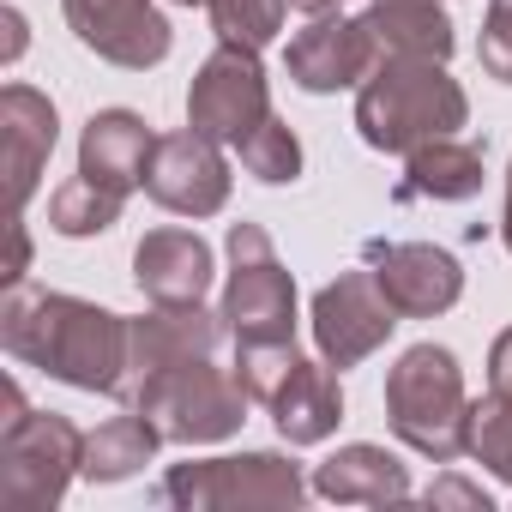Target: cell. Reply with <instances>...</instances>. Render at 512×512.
I'll use <instances>...</instances> for the list:
<instances>
[{
    "label": "cell",
    "mask_w": 512,
    "mask_h": 512,
    "mask_svg": "<svg viewBox=\"0 0 512 512\" xmlns=\"http://www.w3.org/2000/svg\"><path fill=\"white\" fill-rule=\"evenodd\" d=\"M344 368H332L326 356L320 362H296L290 368V380L278 386V398L266 404L272 410V422H278V434L290 440V446H320V440H332L338 434V422H344V380H338Z\"/></svg>",
    "instance_id": "obj_19"
},
{
    "label": "cell",
    "mask_w": 512,
    "mask_h": 512,
    "mask_svg": "<svg viewBox=\"0 0 512 512\" xmlns=\"http://www.w3.org/2000/svg\"><path fill=\"white\" fill-rule=\"evenodd\" d=\"M217 314L235 344H296V278L260 223H229V278Z\"/></svg>",
    "instance_id": "obj_4"
},
{
    "label": "cell",
    "mask_w": 512,
    "mask_h": 512,
    "mask_svg": "<svg viewBox=\"0 0 512 512\" xmlns=\"http://www.w3.org/2000/svg\"><path fill=\"white\" fill-rule=\"evenodd\" d=\"M482 193V145L470 139H428L416 151H404V181L398 199H434V205H458Z\"/></svg>",
    "instance_id": "obj_20"
},
{
    "label": "cell",
    "mask_w": 512,
    "mask_h": 512,
    "mask_svg": "<svg viewBox=\"0 0 512 512\" xmlns=\"http://www.w3.org/2000/svg\"><path fill=\"white\" fill-rule=\"evenodd\" d=\"M362 266H374L386 302L404 320H434L464 296V266L434 241H368Z\"/></svg>",
    "instance_id": "obj_14"
},
{
    "label": "cell",
    "mask_w": 512,
    "mask_h": 512,
    "mask_svg": "<svg viewBox=\"0 0 512 512\" xmlns=\"http://www.w3.org/2000/svg\"><path fill=\"white\" fill-rule=\"evenodd\" d=\"M157 446H163V428L145 410L121 404V416H109L97 434H85V482H127L157 458Z\"/></svg>",
    "instance_id": "obj_22"
},
{
    "label": "cell",
    "mask_w": 512,
    "mask_h": 512,
    "mask_svg": "<svg viewBox=\"0 0 512 512\" xmlns=\"http://www.w3.org/2000/svg\"><path fill=\"white\" fill-rule=\"evenodd\" d=\"M121 205H127V193H115V187H103V181H91V175H73V181H61V187L49 193V229L67 235V241L109 235V229L121 223Z\"/></svg>",
    "instance_id": "obj_23"
},
{
    "label": "cell",
    "mask_w": 512,
    "mask_h": 512,
    "mask_svg": "<svg viewBox=\"0 0 512 512\" xmlns=\"http://www.w3.org/2000/svg\"><path fill=\"white\" fill-rule=\"evenodd\" d=\"M61 139V115L37 85H7L0 91V151H7V193L13 211H25L43 187V169L55 157Z\"/></svg>",
    "instance_id": "obj_16"
},
{
    "label": "cell",
    "mask_w": 512,
    "mask_h": 512,
    "mask_svg": "<svg viewBox=\"0 0 512 512\" xmlns=\"http://www.w3.org/2000/svg\"><path fill=\"white\" fill-rule=\"evenodd\" d=\"M422 500H428L434 512H440V506H464V512H488V494H482L476 482H464V476H434Z\"/></svg>",
    "instance_id": "obj_29"
},
{
    "label": "cell",
    "mask_w": 512,
    "mask_h": 512,
    "mask_svg": "<svg viewBox=\"0 0 512 512\" xmlns=\"http://www.w3.org/2000/svg\"><path fill=\"white\" fill-rule=\"evenodd\" d=\"M464 416H470L464 368L446 344H410L386 368V422L410 452L452 464L464 452Z\"/></svg>",
    "instance_id": "obj_3"
},
{
    "label": "cell",
    "mask_w": 512,
    "mask_h": 512,
    "mask_svg": "<svg viewBox=\"0 0 512 512\" xmlns=\"http://www.w3.org/2000/svg\"><path fill=\"white\" fill-rule=\"evenodd\" d=\"M470 121L464 85L446 73V61L422 55H380L374 73L356 85V133L374 151H416L428 139H452Z\"/></svg>",
    "instance_id": "obj_2"
},
{
    "label": "cell",
    "mask_w": 512,
    "mask_h": 512,
    "mask_svg": "<svg viewBox=\"0 0 512 512\" xmlns=\"http://www.w3.org/2000/svg\"><path fill=\"white\" fill-rule=\"evenodd\" d=\"M314 494L338 500V506H398L410 500V470L398 452L374 446V440H350L338 446L326 464H314Z\"/></svg>",
    "instance_id": "obj_18"
},
{
    "label": "cell",
    "mask_w": 512,
    "mask_h": 512,
    "mask_svg": "<svg viewBox=\"0 0 512 512\" xmlns=\"http://www.w3.org/2000/svg\"><path fill=\"white\" fill-rule=\"evenodd\" d=\"M488 386L494 392H512V326L488 344Z\"/></svg>",
    "instance_id": "obj_32"
},
{
    "label": "cell",
    "mask_w": 512,
    "mask_h": 512,
    "mask_svg": "<svg viewBox=\"0 0 512 512\" xmlns=\"http://www.w3.org/2000/svg\"><path fill=\"white\" fill-rule=\"evenodd\" d=\"M211 278H217L211 241L193 235V229H151L133 247V284L157 308H193V302H205Z\"/></svg>",
    "instance_id": "obj_15"
},
{
    "label": "cell",
    "mask_w": 512,
    "mask_h": 512,
    "mask_svg": "<svg viewBox=\"0 0 512 512\" xmlns=\"http://www.w3.org/2000/svg\"><path fill=\"white\" fill-rule=\"evenodd\" d=\"M266 115H272V79H266L260 49L217 43L187 85V127L217 145H241Z\"/></svg>",
    "instance_id": "obj_8"
},
{
    "label": "cell",
    "mask_w": 512,
    "mask_h": 512,
    "mask_svg": "<svg viewBox=\"0 0 512 512\" xmlns=\"http://www.w3.org/2000/svg\"><path fill=\"white\" fill-rule=\"evenodd\" d=\"M145 193L175 211V217H217L229 205V157L217 139L181 127V133H157L151 169H145Z\"/></svg>",
    "instance_id": "obj_12"
},
{
    "label": "cell",
    "mask_w": 512,
    "mask_h": 512,
    "mask_svg": "<svg viewBox=\"0 0 512 512\" xmlns=\"http://www.w3.org/2000/svg\"><path fill=\"white\" fill-rule=\"evenodd\" d=\"M368 31L380 43V55H422V61H446L458 31L440 0H368Z\"/></svg>",
    "instance_id": "obj_21"
},
{
    "label": "cell",
    "mask_w": 512,
    "mask_h": 512,
    "mask_svg": "<svg viewBox=\"0 0 512 512\" xmlns=\"http://www.w3.org/2000/svg\"><path fill=\"white\" fill-rule=\"evenodd\" d=\"M0 31H7V37H0V61H19L25 55V43H31V31H25V13L19 7H0Z\"/></svg>",
    "instance_id": "obj_31"
},
{
    "label": "cell",
    "mask_w": 512,
    "mask_h": 512,
    "mask_svg": "<svg viewBox=\"0 0 512 512\" xmlns=\"http://www.w3.org/2000/svg\"><path fill=\"white\" fill-rule=\"evenodd\" d=\"M398 308L386 302L374 266H356V272H338L332 284L314 290V308H308V326H314V344L332 368H356L368 362L392 332H398Z\"/></svg>",
    "instance_id": "obj_9"
},
{
    "label": "cell",
    "mask_w": 512,
    "mask_h": 512,
    "mask_svg": "<svg viewBox=\"0 0 512 512\" xmlns=\"http://www.w3.org/2000/svg\"><path fill=\"white\" fill-rule=\"evenodd\" d=\"M476 61L488 79L512 85V0H488L482 13V43H476Z\"/></svg>",
    "instance_id": "obj_28"
},
{
    "label": "cell",
    "mask_w": 512,
    "mask_h": 512,
    "mask_svg": "<svg viewBox=\"0 0 512 512\" xmlns=\"http://www.w3.org/2000/svg\"><path fill=\"white\" fill-rule=\"evenodd\" d=\"M308 476L284 452H235V458H193L157 482V506L181 512H247V506H302Z\"/></svg>",
    "instance_id": "obj_5"
},
{
    "label": "cell",
    "mask_w": 512,
    "mask_h": 512,
    "mask_svg": "<svg viewBox=\"0 0 512 512\" xmlns=\"http://www.w3.org/2000/svg\"><path fill=\"white\" fill-rule=\"evenodd\" d=\"M0 410H7V416H0V428H13L19 416H31V404H25V392H19V380H0Z\"/></svg>",
    "instance_id": "obj_33"
},
{
    "label": "cell",
    "mask_w": 512,
    "mask_h": 512,
    "mask_svg": "<svg viewBox=\"0 0 512 512\" xmlns=\"http://www.w3.org/2000/svg\"><path fill=\"white\" fill-rule=\"evenodd\" d=\"M61 13H67V31L79 37V49H91L97 61L127 67V73H145V67L169 61V49H175V31L151 0H61Z\"/></svg>",
    "instance_id": "obj_11"
},
{
    "label": "cell",
    "mask_w": 512,
    "mask_h": 512,
    "mask_svg": "<svg viewBox=\"0 0 512 512\" xmlns=\"http://www.w3.org/2000/svg\"><path fill=\"white\" fill-rule=\"evenodd\" d=\"M500 241L512 253V163H506V211H500Z\"/></svg>",
    "instance_id": "obj_35"
},
{
    "label": "cell",
    "mask_w": 512,
    "mask_h": 512,
    "mask_svg": "<svg viewBox=\"0 0 512 512\" xmlns=\"http://www.w3.org/2000/svg\"><path fill=\"white\" fill-rule=\"evenodd\" d=\"M205 13H211L217 43L266 49V43H278V31H284L290 0H205Z\"/></svg>",
    "instance_id": "obj_26"
},
{
    "label": "cell",
    "mask_w": 512,
    "mask_h": 512,
    "mask_svg": "<svg viewBox=\"0 0 512 512\" xmlns=\"http://www.w3.org/2000/svg\"><path fill=\"white\" fill-rule=\"evenodd\" d=\"M0 344L13 362L43 368L49 380L73 392H109L127 368V314H109L97 302H79L67 290L7 284L0 296Z\"/></svg>",
    "instance_id": "obj_1"
},
{
    "label": "cell",
    "mask_w": 512,
    "mask_h": 512,
    "mask_svg": "<svg viewBox=\"0 0 512 512\" xmlns=\"http://www.w3.org/2000/svg\"><path fill=\"white\" fill-rule=\"evenodd\" d=\"M338 7H344V0H290V13H308V19H326Z\"/></svg>",
    "instance_id": "obj_34"
},
{
    "label": "cell",
    "mask_w": 512,
    "mask_h": 512,
    "mask_svg": "<svg viewBox=\"0 0 512 512\" xmlns=\"http://www.w3.org/2000/svg\"><path fill=\"white\" fill-rule=\"evenodd\" d=\"M380 61V43L368 31V19H344V13H326L314 25H302L284 49V73L296 91L308 97H332V91H356Z\"/></svg>",
    "instance_id": "obj_13"
},
{
    "label": "cell",
    "mask_w": 512,
    "mask_h": 512,
    "mask_svg": "<svg viewBox=\"0 0 512 512\" xmlns=\"http://www.w3.org/2000/svg\"><path fill=\"white\" fill-rule=\"evenodd\" d=\"M464 458H476L488 476H500L512 488V392H482L470 398V416H464Z\"/></svg>",
    "instance_id": "obj_24"
},
{
    "label": "cell",
    "mask_w": 512,
    "mask_h": 512,
    "mask_svg": "<svg viewBox=\"0 0 512 512\" xmlns=\"http://www.w3.org/2000/svg\"><path fill=\"white\" fill-rule=\"evenodd\" d=\"M175 7H205V0H175Z\"/></svg>",
    "instance_id": "obj_36"
},
{
    "label": "cell",
    "mask_w": 512,
    "mask_h": 512,
    "mask_svg": "<svg viewBox=\"0 0 512 512\" xmlns=\"http://www.w3.org/2000/svg\"><path fill=\"white\" fill-rule=\"evenodd\" d=\"M296 362H302L296 344H235V380L247 386L253 404H272Z\"/></svg>",
    "instance_id": "obj_27"
},
{
    "label": "cell",
    "mask_w": 512,
    "mask_h": 512,
    "mask_svg": "<svg viewBox=\"0 0 512 512\" xmlns=\"http://www.w3.org/2000/svg\"><path fill=\"white\" fill-rule=\"evenodd\" d=\"M85 476V428L61 410H31L0 428V506L7 512H49Z\"/></svg>",
    "instance_id": "obj_6"
},
{
    "label": "cell",
    "mask_w": 512,
    "mask_h": 512,
    "mask_svg": "<svg viewBox=\"0 0 512 512\" xmlns=\"http://www.w3.org/2000/svg\"><path fill=\"white\" fill-rule=\"evenodd\" d=\"M31 272V229H25V211H13L7 223V284H25Z\"/></svg>",
    "instance_id": "obj_30"
},
{
    "label": "cell",
    "mask_w": 512,
    "mask_h": 512,
    "mask_svg": "<svg viewBox=\"0 0 512 512\" xmlns=\"http://www.w3.org/2000/svg\"><path fill=\"white\" fill-rule=\"evenodd\" d=\"M247 404L253 398L235 380V368H217V356H199V362H181L163 380H151L127 410H145L163 428V440H175V446H217L247 422Z\"/></svg>",
    "instance_id": "obj_7"
},
{
    "label": "cell",
    "mask_w": 512,
    "mask_h": 512,
    "mask_svg": "<svg viewBox=\"0 0 512 512\" xmlns=\"http://www.w3.org/2000/svg\"><path fill=\"white\" fill-rule=\"evenodd\" d=\"M235 151H241V169H247L253 181H266V187H290V181L302 175V139L290 133L284 115H266Z\"/></svg>",
    "instance_id": "obj_25"
},
{
    "label": "cell",
    "mask_w": 512,
    "mask_h": 512,
    "mask_svg": "<svg viewBox=\"0 0 512 512\" xmlns=\"http://www.w3.org/2000/svg\"><path fill=\"white\" fill-rule=\"evenodd\" d=\"M151 151H157V133L145 115L133 109H97L79 133V175L115 187V193H133L145 187V169H151Z\"/></svg>",
    "instance_id": "obj_17"
},
{
    "label": "cell",
    "mask_w": 512,
    "mask_h": 512,
    "mask_svg": "<svg viewBox=\"0 0 512 512\" xmlns=\"http://www.w3.org/2000/svg\"><path fill=\"white\" fill-rule=\"evenodd\" d=\"M223 338H229V326H223V314H211L205 302H193V308H157V302H151V314H133V320H127V368H121V380H115V398L133 404V398H139L151 380H163L169 368L199 362V356H217Z\"/></svg>",
    "instance_id": "obj_10"
}]
</instances>
